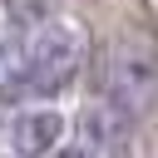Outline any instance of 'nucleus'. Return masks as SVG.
I'll list each match as a JSON object with an SVG mask.
<instances>
[{"label": "nucleus", "instance_id": "1", "mask_svg": "<svg viewBox=\"0 0 158 158\" xmlns=\"http://www.w3.org/2000/svg\"><path fill=\"white\" fill-rule=\"evenodd\" d=\"M84 64V30L69 20H40L25 40L0 44L5 94H59Z\"/></svg>", "mask_w": 158, "mask_h": 158}, {"label": "nucleus", "instance_id": "2", "mask_svg": "<svg viewBox=\"0 0 158 158\" xmlns=\"http://www.w3.org/2000/svg\"><path fill=\"white\" fill-rule=\"evenodd\" d=\"M104 94L123 118L158 114V49L143 35H118L104 59Z\"/></svg>", "mask_w": 158, "mask_h": 158}, {"label": "nucleus", "instance_id": "3", "mask_svg": "<svg viewBox=\"0 0 158 158\" xmlns=\"http://www.w3.org/2000/svg\"><path fill=\"white\" fill-rule=\"evenodd\" d=\"M79 158H133V133L128 118L114 104H94L79 114Z\"/></svg>", "mask_w": 158, "mask_h": 158}, {"label": "nucleus", "instance_id": "4", "mask_svg": "<svg viewBox=\"0 0 158 158\" xmlns=\"http://www.w3.org/2000/svg\"><path fill=\"white\" fill-rule=\"evenodd\" d=\"M59 128H64V118L59 114H25L20 123H15V148H20V158H44L54 143H59Z\"/></svg>", "mask_w": 158, "mask_h": 158}, {"label": "nucleus", "instance_id": "5", "mask_svg": "<svg viewBox=\"0 0 158 158\" xmlns=\"http://www.w3.org/2000/svg\"><path fill=\"white\" fill-rule=\"evenodd\" d=\"M54 158H79V148H64V153H54Z\"/></svg>", "mask_w": 158, "mask_h": 158}]
</instances>
